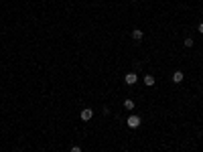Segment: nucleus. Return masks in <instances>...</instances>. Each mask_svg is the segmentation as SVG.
I'll use <instances>...</instances> for the list:
<instances>
[{"label":"nucleus","instance_id":"423d86ee","mask_svg":"<svg viewBox=\"0 0 203 152\" xmlns=\"http://www.w3.org/2000/svg\"><path fill=\"white\" fill-rule=\"evenodd\" d=\"M144 85L152 87V85H155V77H152V75H144Z\"/></svg>","mask_w":203,"mask_h":152},{"label":"nucleus","instance_id":"20e7f679","mask_svg":"<svg viewBox=\"0 0 203 152\" xmlns=\"http://www.w3.org/2000/svg\"><path fill=\"white\" fill-rule=\"evenodd\" d=\"M142 37H144V33H142L140 28H134V31H132V39L134 41H142Z\"/></svg>","mask_w":203,"mask_h":152},{"label":"nucleus","instance_id":"1a4fd4ad","mask_svg":"<svg viewBox=\"0 0 203 152\" xmlns=\"http://www.w3.org/2000/svg\"><path fill=\"white\" fill-rule=\"evenodd\" d=\"M71 152H81V148H79V146H73V148H71Z\"/></svg>","mask_w":203,"mask_h":152},{"label":"nucleus","instance_id":"39448f33","mask_svg":"<svg viewBox=\"0 0 203 152\" xmlns=\"http://www.w3.org/2000/svg\"><path fill=\"white\" fill-rule=\"evenodd\" d=\"M173 81H175V83H181L183 81V71H175L173 73Z\"/></svg>","mask_w":203,"mask_h":152},{"label":"nucleus","instance_id":"f257e3e1","mask_svg":"<svg viewBox=\"0 0 203 152\" xmlns=\"http://www.w3.org/2000/svg\"><path fill=\"white\" fill-rule=\"evenodd\" d=\"M126 124H128V128H132V130H136V128L140 126V118H138V116H130V118L126 120Z\"/></svg>","mask_w":203,"mask_h":152},{"label":"nucleus","instance_id":"6e6552de","mask_svg":"<svg viewBox=\"0 0 203 152\" xmlns=\"http://www.w3.org/2000/svg\"><path fill=\"white\" fill-rule=\"evenodd\" d=\"M183 45L187 47V49H191V47H193V39H191V37H187V39H185V43H183Z\"/></svg>","mask_w":203,"mask_h":152},{"label":"nucleus","instance_id":"0eeeda50","mask_svg":"<svg viewBox=\"0 0 203 152\" xmlns=\"http://www.w3.org/2000/svg\"><path fill=\"white\" fill-rule=\"evenodd\" d=\"M124 107H126V110H134V101H132V99H126V101H124Z\"/></svg>","mask_w":203,"mask_h":152},{"label":"nucleus","instance_id":"9d476101","mask_svg":"<svg viewBox=\"0 0 203 152\" xmlns=\"http://www.w3.org/2000/svg\"><path fill=\"white\" fill-rule=\"evenodd\" d=\"M199 33L203 35V22H199Z\"/></svg>","mask_w":203,"mask_h":152},{"label":"nucleus","instance_id":"f03ea898","mask_svg":"<svg viewBox=\"0 0 203 152\" xmlns=\"http://www.w3.org/2000/svg\"><path fill=\"white\" fill-rule=\"evenodd\" d=\"M136 81H138V75H136V73H126V75H124V83H126V85H134Z\"/></svg>","mask_w":203,"mask_h":152},{"label":"nucleus","instance_id":"7ed1b4c3","mask_svg":"<svg viewBox=\"0 0 203 152\" xmlns=\"http://www.w3.org/2000/svg\"><path fill=\"white\" fill-rule=\"evenodd\" d=\"M79 118L83 120V122H89V120L94 118V110H89V107H85V110H81Z\"/></svg>","mask_w":203,"mask_h":152}]
</instances>
